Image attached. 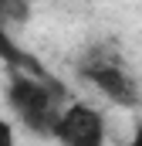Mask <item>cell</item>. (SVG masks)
<instances>
[{"label":"cell","mask_w":142,"mask_h":146,"mask_svg":"<svg viewBox=\"0 0 142 146\" xmlns=\"http://www.w3.org/2000/svg\"><path fill=\"white\" fill-rule=\"evenodd\" d=\"M54 139L61 146H105L108 119L91 102H71L61 109L58 122H54Z\"/></svg>","instance_id":"2"},{"label":"cell","mask_w":142,"mask_h":146,"mask_svg":"<svg viewBox=\"0 0 142 146\" xmlns=\"http://www.w3.org/2000/svg\"><path fill=\"white\" fill-rule=\"evenodd\" d=\"M0 146H17V136H14V126L7 119H0Z\"/></svg>","instance_id":"5"},{"label":"cell","mask_w":142,"mask_h":146,"mask_svg":"<svg viewBox=\"0 0 142 146\" xmlns=\"http://www.w3.org/2000/svg\"><path fill=\"white\" fill-rule=\"evenodd\" d=\"M0 58H3V61H10V65H14L17 72H20L24 65H31V61L24 58V51H20V48L14 44V37H10V31H7L3 24H0Z\"/></svg>","instance_id":"4"},{"label":"cell","mask_w":142,"mask_h":146,"mask_svg":"<svg viewBox=\"0 0 142 146\" xmlns=\"http://www.w3.org/2000/svg\"><path fill=\"white\" fill-rule=\"evenodd\" d=\"M7 102L17 112L24 129H31L37 136H54V122L64 106L58 102V88H51L47 78L14 72L7 82Z\"/></svg>","instance_id":"1"},{"label":"cell","mask_w":142,"mask_h":146,"mask_svg":"<svg viewBox=\"0 0 142 146\" xmlns=\"http://www.w3.org/2000/svg\"><path fill=\"white\" fill-rule=\"evenodd\" d=\"M122 146H142V126H135V133H132V136H129Z\"/></svg>","instance_id":"6"},{"label":"cell","mask_w":142,"mask_h":146,"mask_svg":"<svg viewBox=\"0 0 142 146\" xmlns=\"http://www.w3.org/2000/svg\"><path fill=\"white\" fill-rule=\"evenodd\" d=\"M81 75H85V82H88L91 88H98V92L105 95L112 106L135 109V106L142 102L135 78L125 72L118 61H108V58H98V54H95L88 65H81Z\"/></svg>","instance_id":"3"}]
</instances>
